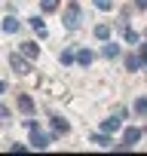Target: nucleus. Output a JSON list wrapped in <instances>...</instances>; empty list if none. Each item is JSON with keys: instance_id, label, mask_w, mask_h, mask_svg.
I'll return each instance as SVG.
<instances>
[{"instance_id": "obj_15", "label": "nucleus", "mask_w": 147, "mask_h": 156, "mask_svg": "<svg viewBox=\"0 0 147 156\" xmlns=\"http://www.w3.org/2000/svg\"><path fill=\"white\" fill-rule=\"evenodd\" d=\"M95 37H98V40H107V37H110V28H107V25H98V28H95Z\"/></svg>"}, {"instance_id": "obj_23", "label": "nucleus", "mask_w": 147, "mask_h": 156, "mask_svg": "<svg viewBox=\"0 0 147 156\" xmlns=\"http://www.w3.org/2000/svg\"><path fill=\"white\" fill-rule=\"evenodd\" d=\"M3 92H6V83H3V80H0V95H3Z\"/></svg>"}, {"instance_id": "obj_7", "label": "nucleus", "mask_w": 147, "mask_h": 156, "mask_svg": "<svg viewBox=\"0 0 147 156\" xmlns=\"http://www.w3.org/2000/svg\"><path fill=\"white\" fill-rule=\"evenodd\" d=\"M28 25H31V28H34V31H37L40 37H46V25H43V19H40V16H34V19H28Z\"/></svg>"}, {"instance_id": "obj_11", "label": "nucleus", "mask_w": 147, "mask_h": 156, "mask_svg": "<svg viewBox=\"0 0 147 156\" xmlns=\"http://www.w3.org/2000/svg\"><path fill=\"white\" fill-rule=\"evenodd\" d=\"M49 122H52V129H55V135H64V132H67V122H64L61 116H52Z\"/></svg>"}, {"instance_id": "obj_14", "label": "nucleus", "mask_w": 147, "mask_h": 156, "mask_svg": "<svg viewBox=\"0 0 147 156\" xmlns=\"http://www.w3.org/2000/svg\"><path fill=\"white\" fill-rule=\"evenodd\" d=\"M40 9L43 12H55L58 9V0H40Z\"/></svg>"}, {"instance_id": "obj_22", "label": "nucleus", "mask_w": 147, "mask_h": 156, "mask_svg": "<svg viewBox=\"0 0 147 156\" xmlns=\"http://www.w3.org/2000/svg\"><path fill=\"white\" fill-rule=\"evenodd\" d=\"M135 6L138 9H147V0H135Z\"/></svg>"}, {"instance_id": "obj_17", "label": "nucleus", "mask_w": 147, "mask_h": 156, "mask_svg": "<svg viewBox=\"0 0 147 156\" xmlns=\"http://www.w3.org/2000/svg\"><path fill=\"white\" fill-rule=\"evenodd\" d=\"M92 3L101 9V12H107V9H113V3H110V0H92Z\"/></svg>"}, {"instance_id": "obj_5", "label": "nucleus", "mask_w": 147, "mask_h": 156, "mask_svg": "<svg viewBox=\"0 0 147 156\" xmlns=\"http://www.w3.org/2000/svg\"><path fill=\"white\" fill-rule=\"evenodd\" d=\"M123 119H126V116H120V113H117V116H110V119H104V122H101V132H107V135H110V132H117V129L123 126Z\"/></svg>"}, {"instance_id": "obj_10", "label": "nucleus", "mask_w": 147, "mask_h": 156, "mask_svg": "<svg viewBox=\"0 0 147 156\" xmlns=\"http://www.w3.org/2000/svg\"><path fill=\"white\" fill-rule=\"evenodd\" d=\"M77 61H80L83 67H89V64H92V49H80V52H77Z\"/></svg>"}, {"instance_id": "obj_8", "label": "nucleus", "mask_w": 147, "mask_h": 156, "mask_svg": "<svg viewBox=\"0 0 147 156\" xmlns=\"http://www.w3.org/2000/svg\"><path fill=\"white\" fill-rule=\"evenodd\" d=\"M3 31H6V34H16V31H19V19H16V16H6V19H3Z\"/></svg>"}, {"instance_id": "obj_1", "label": "nucleus", "mask_w": 147, "mask_h": 156, "mask_svg": "<svg viewBox=\"0 0 147 156\" xmlns=\"http://www.w3.org/2000/svg\"><path fill=\"white\" fill-rule=\"evenodd\" d=\"M80 25H83V12H80L77 3H70V6L64 9V28H67V31H77Z\"/></svg>"}, {"instance_id": "obj_13", "label": "nucleus", "mask_w": 147, "mask_h": 156, "mask_svg": "<svg viewBox=\"0 0 147 156\" xmlns=\"http://www.w3.org/2000/svg\"><path fill=\"white\" fill-rule=\"evenodd\" d=\"M141 64H144V58H138V55H129V58H126V67H129V70H138Z\"/></svg>"}, {"instance_id": "obj_18", "label": "nucleus", "mask_w": 147, "mask_h": 156, "mask_svg": "<svg viewBox=\"0 0 147 156\" xmlns=\"http://www.w3.org/2000/svg\"><path fill=\"white\" fill-rule=\"evenodd\" d=\"M135 110H138V113H147V98H138V104H135Z\"/></svg>"}, {"instance_id": "obj_3", "label": "nucleus", "mask_w": 147, "mask_h": 156, "mask_svg": "<svg viewBox=\"0 0 147 156\" xmlns=\"http://www.w3.org/2000/svg\"><path fill=\"white\" fill-rule=\"evenodd\" d=\"M9 64H13V70H16V73H22V76H25V73H31V58H28V55H22V52H19V55H9Z\"/></svg>"}, {"instance_id": "obj_6", "label": "nucleus", "mask_w": 147, "mask_h": 156, "mask_svg": "<svg viewBox=\"0 0 147 156\" xmlns=\"http://www.w3.org/2000/svg\"><path fill=\"white\" fill-rule=\"evenodd\" d=\"M22 55H28V58H37V55H40V46H37L34 40H25V43H22Z\"/></svg>"}, {"instance_id": "obj_2", "label": "nucleus", "mask_w": 147, "mask_h": 156, "mask_svg": "<svg viewBox=\"0 0 147 156\" xmlns=\"http://www.w3.org/2000/svg\"><path fill=\"white\" fill-rule=\"evenodd\" d=\"M31 144H34L37 150H46V147L52 144V135H49V132H43V129L37 126V129H31Z\"/></svg>"}, {"instance_id": "obj_20", "label": "nucleus", "mask_w": 147, "mask_h": 156, "mask_svg": "<svg viewBox=\"0 0 147 156\" xmlns=\"http://www.w3.org/2000/svg\"><path fill=\"white\" fill-rule=\"evenodd\" d=\"M74 61V52H61V64H70Z\"/></svg>"}, {"instance_id": "obj_21", "label": "nucleus", "mask_w": 147, "mask_h": 156, "mask_svg": "<svg viewBox=\"0 0 147 156\" xmlns=\"http://www.w3.org/2000/svg\"><path fill=\"white\" fill-rule=\"evenodd\" d=\"M6 116H9V110H6L3 104H0V119H6Z\"/></svg>"}, {"instance_id": "obj_24", "label": "nucleus", "mask_w": 147, "mask_h": 156, "mask_svg": "<svg viewBox=\"0 0 147 156\" xmlns=\"http://www.w3.org/2000/svg\"><path fill=\"white\" fill-rule=\"evenodd\" d=\"M141 58H144V64H147V46H144V52H141Z\"/></svg>"}, {"instance_id": "obj_4", "label": "nucleus", "mask_w": 147, "mask_h": 156, "mask_svg": "<svg viewBox=\"0 0 147 156\" xmlns=\"http://www.w3.org/2000/svg\"><path fill=\"white\" fill-rule=\"evenodd\" d=\"M138 138H141V129H126V135H123V144H117L120 150H129L132 144H138Z\"/></svg>"}, {"instance_id": "obj_12", "label": "nucleus", "mask_w": 147, "mask_h": 156, "mask_svg": "<svg viewBox=\"0 0 147 156\" xmlns=\"http://www.w3.org/2000/svg\"><path fill=\"white\" fill-rule=\"evenodd\" d=\"M92 144H98V147H110V138H107V132H101V135L95 132V135H92Z\"/></svg>"}, {"instance_id": "obj_9", "label": "nucleus", "mask_w": 147, "mask_h": 156, "mask_svg": "<svg viewBox=\"0 0 147 156\" xmlns=\"http://www.w3.org/2000/svg\"><path fill=\"white\" fill-rule=\"evenodd\" d=\"M19 110H22V113H28V116H31V113H34V101H31V98H28V95H22V98H19Z\"/></svg>"}, {"instance_id": "obj_19", "label": "nucleus", "mask_w": 147, "mask_h": 156, "mask_svg": "<svg viewBox=\"0 0 147 156\" xmlns=\"http://www.w3.org/2000/svg\"><path fill=\"white\" fill-rule=\"evenodd\" d=\"M126 43H138V34L135 31H126Z\"/></svg>"}, {"instance_id": "obj_16", "label": "nucleus", "mask_w": 147, "mask_h": 156, "mask_svg": "<svg viewBox=\"0 0 147 156\" xmlns=\"http://www.w3.org/2000/svg\"><path fill=\"white\" fill-rule=\"evenodd\" d=\"M104 55H107V58H117V55H120V46H117V43H107V46H104Z\"/></svg>"}]
</instances>
